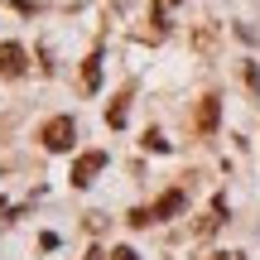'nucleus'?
I'll use <instances>...</instances> for the list:
<instances>
[{
  "mask_svg": "<svg viewBox=\"0 0 260 260\" xmlns=\"http://www.w3.org/2000/svg\"><path fill=\"white\" fill-rule=\"evenodd\" d=\"M174 212H183V188H169L164 198H154L149 207H135L130 212V226H145V222H169Z\"/></svg>",
  "mask_w": 260,
  "mask_h": 260,
  "instance_id": "obj_1",
  "label": "nucleus"
},
{
  "mask_svg": "<svg viewBox=\"0 0 260 260\" xmlns=\"http://www.w3.org/2000/svg\"><path fill=\"white\" fill-rule=\"evenodd\" d=\"M39 140H44L48 149H73V140H77V125H73V116H53V121H44V130H39Z\"/></svg>",
  "mask_w": 260,
  "mask_h": 260,
  "instance_id": "obj_2",
  "label": "nucleus"
},
{
  "mask_svg": "<svg viewBox=\"0 0 260 260\" xmlns=\"http://www.w3.org/2000/svg\"><path fill=\"white\" fill-rule=\"evenodd\" d=\"M102 169H106V154H102V149H87V154L73 164V188H87Z\"/></svg>",
  "mask_w": 260,
  "mask_h": 260,
  "instance_id": "obj_3",
  "label": "nucleus"
},
{
  "mask_svg": "<svg viewBox=\"0 0 260 260\" xmlns=\"http://www.w3.org/2000/svg\"><path fill=\"white\" fill-rule=\"evenodd\" d=\"M0 73L5 77H24V48L19 44H0Z\"/></svg>",
  "mask_w": 260,
  "mask_h": 260,
  "instance_id": "obj_4",
  "label": "nucleus"
},
{
  "mask_svg": "<svg viewBox=\"0 0 260 260\" xmlns=\"http://www.w3.org/2000/svg\"><path fill=\"white\" fill-rule=\"evenodd\" d=\"M198 130H203V135L217 130V96H203V106H198Z\"/></svg>",
  "mask_w": 260,
  "mask_h": 260,
  "instance_id": "obj_5",
  "label": "nucleus"
},
{
  "mask_svg": "<svg viewBox=\"0 0 260 260\" xmlns=\"http://www.w3.org/2000/svg\"><path fill=\"white\" fill-rule=\"evenodd\" d=\"M82 82L92 87V92H96V82H102V58H96V53L87 58V68H82Z\"/></svg>",
  "mask_w": 260,
  "mask_h": 260,
  "instance_id": "obj_6",
  "label": "nucleus"
},
{
  "mask_svg": "<svg viewBox=\"0 0 260 260\" xmlns=\"http://www.w3.org/2000/svg\"><path fill=\"white\" fill-rule=\"evenodd\" d=\"M111 260H135V251H130V246H116V251H111Z\"/></svg>",
  "mask_w": 260,
  "mask_h": 260,
  "instance_id": "obj_7",
  "label": "nucleus"
},
{
  "mask_svg": "<svg viewBox=\"0 0 260 260\" xmlns=\"http://www.w3.org/2000/svg\"><path fill=\"white\" fill-rule=\"evenodd\" d=\"M212 260H246V255H236V251H222V255H212Z\"/></svg>",
  "mask_w": 260,
  "mask_h": 260,
  "instance_id": "obj_8",
  "label": "nucleus"
}]
</instances>
